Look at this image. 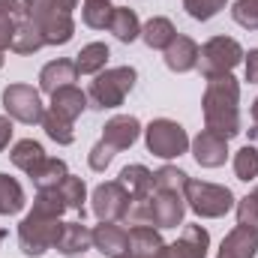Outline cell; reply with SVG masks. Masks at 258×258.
Here are the masks:
<instances>
[{
	"label": "cell",
	"instance_id": "37",
	"mask_svg": "<svg viewBox=\"0 0 258 258\" xmlns=\"http://www.w3.org/2000/svg\"><path fill=\"white\" fill-rule=\"evenodd\" d=\"M231 18L246 30H258V0H234Z\"/></svg>",
	"mask_w": 258,
	"mask_h": 258
},
{
	"label": "cell",
	"instance_id": "27",
	"mask_svg": "<svg viewBox=\"0 0 258 258\" xmlns=\"http://www.w3.org/2000/svg\"><path fill=\"white\" fill-rule=\"evenodd\" d=\"M42 45H45V36H42V30H39V27L30 21V18H24V21L18 24L15 36H12V45H9V51H15V54H36Z\"/></svg>",
	"mask_w": 258,
	"mask_h": 258
},
{
	"label": "cell",
	"instance_id": "7",
	"mask_svg": "<svg viewBox=\"0 0 258 258\" xmlns=\"http://www.w3.org/2000/svg\"><path fill=\"white\" fill-rule=\"evenodd\" d=\"M144 141H147V150L159 159H174V156H183L189 150L186 129L177 120H168V117L150 120V126L144 129Z\"/></svg>",
	"mask_w": 258,
	"mask_h": 258
},
{
	"label": "cell",
	"instance_id": "34",
	"mask_svg": "<svg viewBox=\"0 0 258 258\" xmlns=\"http://www.w3.org/2000/svg\"><path fill=\"white\" fill-rule=\"evenodd\" d=\"M234 174H237V180H246V183L258 177V147L255 144H243L234 153Z\"/></svg>",
	"mask_w": 258,
	"mask_h": 258
},
{
	"label": "cell",
	"instance_id": "41",
	"mask_svg": "<svg viewBox=\"0 0 258 258\" xmlns=\"http://www.w3.org/2000/svg\"><path fill=\"white\" fill-rule=\"evenodd\" d=\"M252 123H255V129H252V135H258V99L252 102Z\"/></svg>",
	"mask_w": 258,
	"mask_h": 258
},
{
	"label": "cell",
	"instance_id": "8",
	"mask_svg": "<svg viewBox=\"0 0 258 258\" xmlns=\"http://www.w3.org/2000/svg\"><path fill=\"white\" fill-rule=\"evenodd\" d=\"M3 108L12 120L18 123H42L45 117V108H42V99H39V90L30 87V84H9L3 90Z\"/></svg>",
	"mask_w": 258,
	"mask_h": 258
},
{
	"label": "cell",
	"instance_id": "29",
	"mask_svg": "<svg viewBox=\"0 0 258 258\" xmlns=\"http://www.w3.org/2000/svg\"><path fill=\"white\" fill-rule=\"evenodd\" d=\"M57 189H60V195H63L66 207L75 210V213L84 219V198H87V186H84V180L75 177V174H66L63 180L57 183Z\"/></svg>",
	"mask_w": 258,
	"mask_h": 258
},
{
	"label": "cell",
	"instance_id": "12",
	"mask_svg": "<svg viewBox=\"0 0 258 258\" xmlns=\"http://www.w3.org/2000/svg\"><path fill=\"white\" fill-rule=\"evenodd\" d=\"M189 144H192L195 162H198L201 168H219V165H225V159H228V138H222V135H216V132H210V129L198 132Z\"/></svg>",
	"mask_w": 258,
	"mask_h": 258
},
{
	"label": "cell",
	"instance_id": "20",
	"mask_svg": "<svg viewBox=\"0 0 258 258\" xmlns=\"http://www.w3.org/2000/svg\"><path fill=\"white\" fill-rule=\"evenodd\" d=\"M165 246V240L159 237V231L153 225H132L129 231V255L132 258H153Z\"/></svg>",
	"mask_w": 258,
	"mask_h": 258
},
{
	"label": "cell",
	"instance_id": "10",
	"mask_svg": "<svg viewBox=\"0 0 258 258\" xmlns=\"http://www.w3.org/2000/svg\"><path fill=\"white\" fill-rule=\"evenodd\" d=\"M186 213V198L180 192H162L153 189L150 195V225L156 228H177Z\"/></svg>",
	"mask_w": 258,
	"mask_h": 258
},
{
	"label": "cell",
	"instance_id": "26",
	"mask_svg": "<svg viewBox=\"0 0 258 258\" xmlns=\"http://www.w3.org/2000/svg\"><path fill=\"white\" fill-rule=\"evenodd\" d=\"M174 36H177L174 24H171L168 18H162V15L150 18V21L141 27V39L147 42V48H156V51H165V48H168V42H171Z\"/></svg>",
	"mask_w": 258,
	"mask_h": 258
},
{
	"label": "cell",
	"instance_id": "30",
	"mask_svg": "<svg viewBox=\"0 0 258 258\" xmlns=\"http://www.w3.org/2000/svg\"><path fill=\"white\" fill-rule=\"evenodd\" d=\"M186 180H189V174L183 168H177V165H162L159 171H153V186L162 189V192H180L183 195Z\"/></svg>",
	"mask_w": 258,
	"mask_h": 258
},
{
	"label": "cell",
	"instance_id": "45",
	"mask_svg": "<svg viewBox=\"0 0 258 258\" xmlns=\"http://www.w3.org/2000/svg\"><path fill=\"white\" fill-rule=\"evenodd\" d=\"M0 66H3V51H0Z\"/></svg>",
	"mask_w": 258,
	"mask_h": 258
},
{
	"label": "cell",
	"instance_id": "6",
	"mask_svg": "<svg viewBox=\"0 0 258 258\" xmlns=\"http://www.w3.org/2000/svg\"><path fill=\"white\" fill-rule=\"evenodd\" d=\"M240 60H243V48L231 36H213L198 51V69H201L204 78L231 75V69L240 63Z\"/></svg>",
	"mask_w": 258,
	"mask_h": 258
},
{
	"label": "cell",
	"instance_id": "21",
	"mask_svg": "<svg viewBox=\"0 0 258 258\" xmlns=\"http://www.w3.org/2000/svg\"><path fill=\"white\" fill-rule=\"evenodd\" d=\"M9 159H12V165H15V168H21L24 174H30V177H33V174L39 171V165H42L48 156H45V150H42V144H39V141L24 138V141H18V144L12 147Z\"/></svg>",
	"mask_w": 258,
	"mask_h": 258
},
{
	"label": "cell",
	"instance_id": "11",
	"mask_svg": "<svg viewBox=\"0 0 258 258\" xmlns=\"http://www.w3.org/2000/svg\"><path fill=\"white\" fill-rule=\"evenodd\" d=\"M138 135H141L138 117H132V114H114V117L102 126V138H99V141H102L108 150L120 153V150H126V147H132V144L138 141Z\"/></svg>",
	"mask_w": 258,
	"mask_h": 258
},
{
	"label": "cell",
	"instance_id": "5",
	"mask_svg": "<svg viewBox=\"0 0 258 258\" xmlns=\"http://www.w3.org/2000/svg\"><path fill=\"white\" fill-rule=\"evenodd\" d=\"M183 198H186V207L201 219H219L234 207V195L228 186L204 183V180H192V177L186 180Z\"/></svg>",
	"mask_w": 258,
	"mask_h": 258
},
{
	"label": "cell",
	"instance_id": "39",
	"mask_svg": "<svg viewBox=\"0 0 258 258\" xmlns=\"http://www.w3.org/2000/svg\"><path fill=\"white\" fill-rule=\"evenodd\" d=\"M243 57H246V81L249 84H258V48H252Z\"/></svg>",
	"mask_w": 258,
	"mask_h": 258
},
{
	"label": "cell",
	"instance_id": "9",
	"mask_svg": "<svg viewBox=\"0 0 258 258\" xmlns=\"http://www.w3.org/2000/svg\"><path fill=\"white\" fill-rule=\"evenodd\" d=\"M93 213L99 222H120L129 216V207H132V195L120 180H108V183H99L93 189Z\"/></svg>",
	"mask_w": 258,
	"mask_h": 258
},
{
	"label": "cell",
	"instance_id": "2",
	"mask_svg": "<svg viewBox=\"0 0 258 258\" xmlns=\"http://www.w3.org/2000/svg\"><path fill=\"white\" fill-rule=\"evenodd\" d=\"M24 6V18H30L42 36L45 45H66L75 33V21H72V9H66L63 0H21Z\"/></svg>",
	"mask_w": 258,
	"mask_h": 258
},
{
	"label": "cell",
	"instance_id": "42",
	"mask_svg": "<svg viewBox=\"0 0 258 258\" xmlns=\"http://www.w3.org/2000/svg\"><path fill=\"white\" fill-rule=\"evenodd\" d=\"M153 258H174V255H171V246H162V249H159Z\"/></svg>",
	"mask_w": 258,
	"mask_h": 258
},
{
	"label": "cell",
	"instance_id": "19",
	"mask_svg": "<svg viewBox=\"0 0 258 258\" xmlns=\"http://www.w3.org/2000/svg\"><path fill=\"white\" fill-rule=\"evenodd\" d=\"M87 105H90V102H87V93L78 90L75 84H69V87L57 90V93L51 96V111L60 114V117H66V120H72V123L81 117V111H84Z\"/></svg>",
	"mask_w": 258,
	"mask_h": 258
},
{
	"label": "cell",
	"instance_id": "15",
	"mask_svg": "<svg viewBox=\"0 0 258 258\" xmlns=\"http://www.w3.org/2000/svg\"><path fill=\"white\" fill-rule=\"evenodd\" d=\"M198 51H201V48L195 45V39L177 33V36L168 42V48H165V66H168L171 72H177V75L192 72L195 66H198Z\"/></svg>",
	"mask_w": 258,
	"mask_h": 258
},
{
	"label": "cell",
	"instance_id": "16",
	"mask_svg": "<svg viewBox=\"0 0 258 258\" xmlns=\"http://www.w3.org/2000/svg\"><path fill=\"white\" fill-rule=\"evenodd\" d=\"M54 249H57L60 255H66V258L81 255V252L93 249V228H87L84 222H63Z\"/></svg>",
	"mask_w": 258,
	"mask_h": 258
},
{
	"label": "cell",
	"instance_id": "23",
	"mask_svg": "<svg viewBox=\"0 0 258 258\" xmlns=\"http://www.w3.org/2000/svg\"><path fill=\"white\" fill-rule=\"evenodd\" d=\"M108 30H111L114 39H120V42H135V39L141 36V21H138L135 9H129V6H114V12H111V18H108Z\"/></svg>",
	"mask_w": 258,
	"mask_h": 258
},
{
	"label": "cell",
	"instance_id": "36",
	"mask_svg": "<svg viewBox=\"0 0 258 258\" xmlns=\"http://www.w3.org/2000/svg\"><path fill=\"white\" fill-rule=\"evenodd\" d=\"M225 3L228 0H183V9L195 21H210L213 15H219L225 9Z\"/></svg>",
	"mask_w": 258,
	"mask_h": 258
},
{
	"label": "cell",
	"instance_id": "1",
	"mask_svg": "<svg viewBox=\"0 0 258 258\" xmlns=\"http://www.w3.org/2000/svg\"><path fill=\"white\" fill-rule=\"evenodd\" d=\"M204 126L222 138L240 135V81L234 75L207 78V90L201 99Z\"/></svg>",
	"mask_w": 258,
	"mask_h": 258
},
{
	"label": "cell",
	"instance_id": "47",
	"mask_svg": "<svg viewBox=\"0 0 258 258\" xmlns=\"http://www.w3.org/2000/svg\"><path fill=\"white\" fill-rule=\"evenodd\" d=\"M255 195H258V186H255Z\"/></svg>",
	"mask_w": 258,
	"mask_h": 258
},
{
	"label": "cell",
	"instance_id": "35",
	"mask_svg": "<svg viewBox=\"0 0 258 258\" xmlns=\"http://www.w3.org/2000/svg\"><path fill=\"white\" fill-rule=\"evenodd\" d=\"M33 210H36V213H45V216H63L69 207H66L60 189H57V186H51V189H36Z\"/></svg>",
	"mask_w": 258,
	"mask_h": 258
},
{
	"label": "cell",
	"instance_id": "25",
	"mask_svg": "<svg viewBox=\"0 0 258 258\" xmlns=\"http://www.w3.org/2000/svg\"><path fill=\"white\" fill-rule=\"evenodd\" d=\"M21 21H24L21 0H0V51H6L12 45V36Z\"/></svg>",
	"mask_w": 258,
	"mask_h": 258
},
{
	"label": "cell",
	"instance_id": "3",
	"mask_svg": "<svg viewBox=\"0 0 258 258\" xmlns=\"http://www.w3.org/2000/svg\"><path fill=\"white\" fill-rule=\"evenodd\" d=\"M135 78L138 72L132 66H114V69H102L93 81H90V90H87V102L99 111L105 108H117L123 105V99L129 96V90L135 87Z\"/></svg>",
	"mask_w": 258,
	"mask_h": 258
},
{
	"label": "cell",
	"instance_id": "28",
	"mask_svg": "<svg viewBox=\"0 0 258 258\" xmlns=\"http://www.w3.org/2000/svg\"><path fill=\"white\" fill-rule=\"evenodd\" d=\"M24 204H27V198H24L21 183L9 174H0V216H15V213H21Z\"/></svg>",
	"mask_w": 258,
	"mask_h": 258
},
{
	"label": "cell",
	"instance_id": "31",
	"mask_svg": "<svg viewBox=\"0 0 258 258\" xmlns=\"http://www.w3.org/2000/svg\"><path fill=\"white\" fill-rule=\"evenodd\" d=\"M66 174H69V168H66L63 159H51V156H48L30 180L36 183V189H51V186H57V183L63 180Z\"/></svg>",
	"mask_w": 258,
	"mask_h": 258
},
{
	"label": "cell",
	"instance_id": "32",
	"mask_svg": "<svg viewBox=\"0 0 258 258\" xmlns=\"http://www.w3.org/2000/svg\"><path fill=\"white\" fill-rule=\"evenodd\" d=\"M111 12H114L111 0H84L81 18H84V24H87V27H93V30H105V27H108Z\"/></svg>",
	"mask_w": 258,
	"mask_h": 258
},
{
	"label": "cell",
	"instance_id": "44",
	"mask_svg": "<svg viewBox=\"0 0 258 258\" xmlns=\"http://www.w3.org/2000/svg\"><path fill=\"white\" fill-rule=\"evenodd\" d=\"M3 237H6V231H3V228H0V243H3Z\"/></svg>",
	"mask_w": 258,
	"mask_h": 258
},
{
	"label": "cell",
	"instance_id": "22",
	"mask_svg": "<svg viewBox=\"0 0 258 258\" xmlns=\"http://www.w3.org/2000/svg\"><path fill=\"white\" fill-rule=\"evenodd\" d=\"M120 183L129 189L132 201H147L153 195V189H156L153 186V171L144 168V165H126L120 171Z\"/></svg>",
	"mask_w": 258,
	"mask_h": 258
},
{
	"label": "cell",
	"instance_id": "18",
	"mask_svg": "<svg viewBox=\"0 0 258 258\" xmlns=\"http://www.w3.org/2000/svg\"><path fill=\"white\" fill-rule=\"evenodd\" d=\"M207 249H210V234L201 225H186L183 234L171 243L174 258H207Z\"/></svg>",
	"mask_w": 258,
	"mask_h": 258
},
{
	"label": "cell",
	"instance_id": "40",
	"mask_svg": "<svg viewBox=\"0 0 258 258\" xmlns=\"http://www.w3.org/2000/svg\"><path fill=\"white\" fill-rule=\"evenodd\" d=\"M9 138H12V117H3L0 114V150L9 144Z\"/></svg>",
	"mask_w": 258,
	"mask_h": 258
},
{
	"label": "cell",
	"instance_id": "14",
	"mask_svg": "<svg viewBox=\"0 0 258 258\" xmlns=\"http://www.w3.org/2000/svg\"><path fill=\"white\" fill-rule=\"evenodd\" d=\"M75 78H78L75 60L57 57V60H51V63L42 66V72H39V90L48 93V96H54L57 90H63V87H69V84H75Z\"/></svg>",
	"mask_w": 258,
	"mask_h": 258
},
{
	"label": "cell",
	"instance_id": "17",
	"mask_svg": "<svg viewBox=\"0 0 258 258\" xmlns=\"http://www.w3.org/2000/svg\"><path fill=\"white\" fill-rule=\"evenodd\" d=\"M258 255V231L249 225H237L234 231L225 234L219 258H255Z\"/></svg>",
	"mask_w": 258,
	"mask_h": 258
},
{
	"label": "cell",
	"instance_id": "33",
	"mask_svg": "<svg viewBox=\"0 0 258 258\" xmlns=\"http://www.w3.org/2000/svg\"><path fill=\"white\" fill-rule=\"evenodd\" d=\"M42 129H45V135H48L51 141H57V144H72V141H75L72 120H66V117H60V114H54L51 108H48L45 117H42Z\"/></svg>",
	"mask_w": 258,
	"mask_h": 258
},
{
	"label": "cell",
	"instance_id": "4",
	"mask_svg": "<svg viewBox=\"0 0 258 258\" xmlns=\"http://www.w3.org/2000/svg\"><path fill=\"white\" fill-rule=\"evenodd\" d=\"M60 228H63L60 216H45V213L30 210V213L21 219V225H18V243H21V252L30 255V258H39L42 252H48V249L57 243Z\"/></svg>",
	"mask_w": 258,
	"mask_h": 258
},
{
	"label": "cell",
	"instance_id": "13",
	"mask_svg": "<svg viewBox=\"0 0 258 258\" xmlns=\"http://www.w3.org/2000/svg\"><path fill=\"white\" fill-rule=\"evenodd\" d=\"M93 249L105 258H123L129 252V231L117 222H102L93 228Z\"/></svg>",
	"mask_w": 258,
	"mask_h": 258
},
{
	"label": "cell",
	"instance_id": "38",
	"mask_svg": "<svg viewBox=\"0 0 258 258\" xmlns=\"http://www.w3.org/2000/svg\"><path fill=\"white\" fill-rule=\"evenodd\" d=\"M237 225H249L258 231V195H246L237 201Z\"/></svg>",
	"mask_w": 258,
	"mask_h": 258
},
{
	"label": "cell",
	"instance_id": "46",
	"mask_svg": "<svg viewBox=\"0 0 258 258\" xmlns=\"http://www.w3.org/2000/svg\"><path fill=\"white\" fill-rule=\"evenodd\" d=\"M123 258H132V255H129V252H126V255H123Z\"/></svg>",
	"mask_w": 258,
	"mask_h": 258
},
{
	"label": "cell",
	"instance_id": "43",
	"mask_svg": "<svg viewBox=\"0 0 258 258\" xmlns=\"http://www.w3.org/2000/svg\"><path fill=\"white\" fill-rule=\"evenodd\" d=\"M66 3V9H75V6H78V0H63Z\"/></svg>",
	"mask_w": 258,
	"mask_h": 258
},
{
	"label": "cell",
	"instance_id": "24",
	"mask_svg": "<svg viewBox=\"0 0 258 258\" xmlns=\"http://www.w3.org/2000/svg\"><path fill=\"white\" fill-rule=\"evenodd\" d=\"M108 57H111V51L105 42H90L75 54V69H78V75H99L108 63Z\"/></svg>",
	"mask_w": 258,
	"mask_h": 258
}]
</instances>
